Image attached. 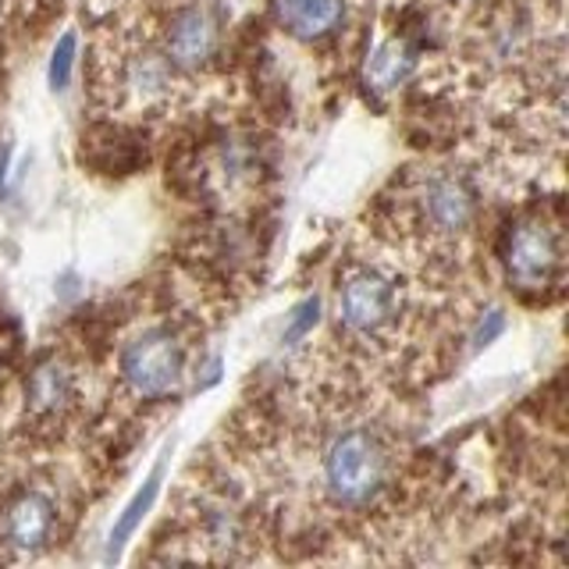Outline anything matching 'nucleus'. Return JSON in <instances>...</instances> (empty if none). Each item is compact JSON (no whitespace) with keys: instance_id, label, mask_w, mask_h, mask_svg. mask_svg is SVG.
Masks as SVG:
<instances>
[{"instance_id":"f257e3e1","label":"nucleus","mask_w":569,"mask_h":569,"mask_svg":"<svg viewBox=\"0 0 569 569\" xmlns=\"http://www.w3.org/2000/svg\"><path fill=\"white\" fill-rule=\"evenodd\" d=\"M325 480L338 506L360 509L381 495L388 480L385 445L367 431H349L338 438L325 459Z\"/></svg>"},{"instance_id":"f03ea898","label":"nucleus","mask_w":569,"mask_h":569,"mask_svg":"<svg viewBox=\"0 0 569 569\" xmlns=\"http://www.w3.org/2000/svg\"><path fill=\"white\" fill-rule=\"evenodd\" d=\"M502 267L520 292H541L562 271V236L545 218H520L506 228Z\"/></svg>"},{"instance_id":"7ed1b4c3","label":"nucleus","mask_w":569,"mask_h":569,"mask_svg":"<svg viewBox=\"0 0 569 569\" xmlns=\"http://www.w3.org/2000/svg\"><path fill=\"white\" fill-rule=\"evenodd\" d=\"M182 370H186V349L164 328L142 331L121 349V373L129 388L142 399L171 396L178 381H182Z\"/></svg>"},{"instance_id":"20e7f679","label":"nucleus","mask_w":569,"mask_h":569,"mask_svg":"<svg viewBox=\"0 0 569 569\" xmlns=\"http://www.w3.org/2000/svg\"><path fill=\"white\" fill-rule=\"evenodd\" d=\"M338 313H342V325L356 335L378 331L396 313V284L378 271L352 274L338 296Z\"/></svg>"},{"instance_id":"39448f33","label":"nucleus","mask_w":569,"mask_h":569,"mask_svg":"<svg viewBox=\"0 0 569 569\" xmlns=\"http://www.w3.org/2000/svg\"><path fill=\"white\" fill-rule=\"evenodd\" d=\"M58 527V509L43 491H22L4 509V538L18 551H40Z\"/></svg>"},{"instance_id":"423d86ee","label":"nucleus","mask_w":569,"mask_h":569,"mask_svg":"<svg viewBox=\"0 0 569 569\" xmlns=\"http://www.w3.org/2000/svg\"><path fill=\"white\" fill-rule=\"evenodd\" d=\"M423 213L438 231L445 236H456V231L470 228L473 213H477V192L462 174H435L427 182L423 192Z\"/></svg>"},{"instance_id":"0eeeda50","label":"nucleus","mask_w":569,"mask_h":569,"mask_svg":"<svg viewBox=\"0 0 569 569\" xmlns=\"http://www.w3.org/2000/svg\"><path fill=\"white\" fill-rule=\"evenodd\" d=\"M218 47V22L203 8H186L171 18L168 29V58L178 68H200Z\"/></svg>"},{"instance_id":"6e6552de","label":"nucleus","mask_w":569,"mask_h":569,"mask_svg":"<svg viewBox=\"0 0 569 569\" xmlns=\"http://www.w3.org/2000/svg\"><path fill=\"white\" fill-rule=\"evenodd\" d=\"M76 396V381H71V370L61 360H43L36 363V370L26 381V406L36 417H58L71 406Z\"/></svg>"},{"instance_id":"1a4fd4ad","label":"nucleus","mask_w":569,"mask_h":569,"mask_svg":"<svg viewBox=\"0 0 569 569\" xmlns=\"http://www.w3.org/2000/svg\"><path fill=\"white\" fill-rule=\"evenodd\" d=\"M281 26L299 40H325L346 14V0H274Z\"/></svg>"},{"instance_id":"9d476101","label":"nucleus","mask_w":569,"mask_h":569,"mask_svg":"<svg viewBox=\"0 0 569 569\" xmlns=\"http://www.w3.org/2000/svg\"><path fill=\"white\" fill-rule=\"evenodd\" d=\"M160 480H164V467H157L153 473H150V480L142 485V491H136V498L129 502V509L121 512V520L114 523V530H111V548H107V556H118V551L124 548V541L132 538L136 533V527L147 520V512L153 509V502H157V495H160Z\"/></svg>"},{"instance_id":"9b49d317","label":"nucleus","mask_w":569,"mask_h":569,"mask_svg":"<svg viewBox=\"0 0 569 569\" xmlns=\"http://www.w3.org/2000/svg\"><path fill=\"white\" fill-rule=\"evenodd\" d=\"M413 47L409 43H399V40H391L385 43L378 53L370 58V68H367V79L378 86V89H391V86H399L406 76H409V68H413Z\"/></svg>"},{"instance_id":"f8f14e48","label":"nucleus","mask_w":569,"mask_h":569,"mask_svg":"<svg viewBox=\"0 0 569 569\" xmlns=\"http://www.w3.org/2000/svg\"><path fill=\"white\" fill-rule=\"evenodd\" d=\"M76 32H64L58 47H53V58H50V86L53 89H68L71 82V68H76Z\"/></svg>"},{"instance_id":"ddd939ff","label":"nucleus","mask_w":569,"mask_h":569,"mask_svg":"<svg viewBox=\"0 0 569 569\" xmlns=\"http://www.w3.org/2000/svg\"><path fill=\"white\" fill-rule=\"evenodd\" d=\"M317 317H320V302H317V296L313 299H302L299 307H296V313H292V325L284 328V342H299L302 335H310L313 331V325H317Z\"/></svg>"},{"instance_id":"4468645a","label":"nucleus","mask_w":569,"mask_h":569,"mask_svg":"<svg viewBox=\"0 0 569 569\" xmlns=\"http://www.w3.org/2000/svg\"><path fill=\"white\" fill-rule=\"evenodd\" d=\"M502 331H506V317H502V310H491L485 320H480V328H477V335H473V346H477V349H485V346H491Z\"/></svg>"},{"instance_id":"2eb2a0df","label":"nucleus","mask_w":569,"mask_h":569,"mask_svg":"<svg viewBox=\"0 0 569 569\" xmlns=\"http://www.w3.org/2000/svg\"><path fill=\"white\" fill-rule=\"evenodd\" d=\"M4 168H8V150H0V182H4Z\"/></svg>"}]
</instances>
